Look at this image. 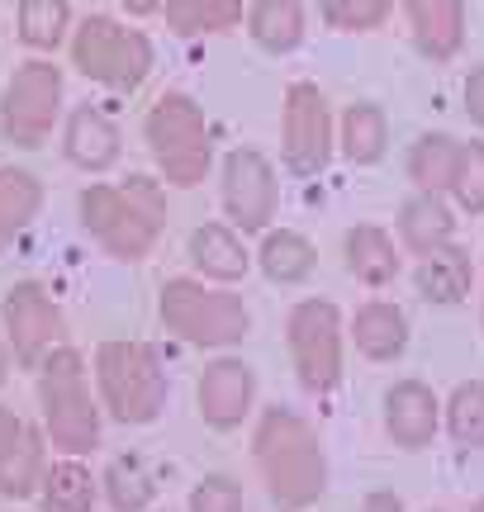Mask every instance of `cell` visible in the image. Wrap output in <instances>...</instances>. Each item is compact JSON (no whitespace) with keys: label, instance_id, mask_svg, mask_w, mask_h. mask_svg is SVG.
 Masks as SVG:
<instances>
[{"label":"cell","instance_id":"cell-15","mask_svg":"<svg viewBox=\"0 0 484 512\" xmlns=\"http://www.w3.org/2000/svg\"><path fill=\"white\" fill-rule=\"evenodd\" d=\"M62 157L86 176H105L124 157V133L100 105H76L62 124Z\"/></svg>","mask_w":484,"mask_h":512},{"label":"cell","instance_id":"cell-5","mask_svg":"<svg viewBox=\"0 0 484 512\" xmlns=\"http://www.w3.org/2000/svg\"><path fill=\"white\" fill-rule=\"evenodd\" d=\"M157 318L181 347L195 351H233L252 332V309L242 304V294L195 280V275H176L162 285Z\"/></svg>","mask_w":484,"mask_h":512},{"label":"cell","instance_id":"cell-23","mask_svg":"<svg viewBox=\"0 0 484 512\" xmlns=\"http://www.w3.org/2000/svg\"><path fill=\"white\" fill-rule=\"evenodd\" d=\"M252 261L261 266V275L280 285V290H295V285H309L318 271V247L295 228H266L257 242Z\"/></svg>","mask_w":484,"mask_h":512},{"label":"cell","instance_id":"cell-31","mask_svg":"<svg viewBox=\"0 0 484 512\" xmlns=\"http://www.w3.org/2000/svg\"><path fill=\"white\" fill-rule=\"evenodd\" d=\"M72 5L67 0H19V43L34 53H57L72 38Z\"/></svg>","mask_w":484,"mask_h":512},{"label":"cell","instance_id":"cell-32","mask_svg":"<svg viewBox=\"0 0 484 512\" xmlns=\"http://www.w3.org/2000/svg\"><path fill=\"white\" fill-rule=\"evenodd\" d=\"M442 432L456 451H484V380H466L442 403Z\"/></svg>","mask_w":484,"mask_h":512},{"label":"cell","instance_id":"cell-30","mask_svg":"<svg viewBox=\"0 0 484 512\" xmlns=\"http://www.w3.org/2000/svg\"><path fill=\"white\" fill-rule=\"evenodd\" d=\"M100 494H105L110 512H148L152 498H157V479L138 456H119L105 465Z\"/></svg>","mask_w":484,"mask_h":512},{"label":"cell","instance_id":"cell-18","mask_svg":"<svg viewBox=\"0 0 484 512\" xmlns=\"http://www.w3.org/2000/svg\"><path fill=\"white\" fill-rule=\"evenodd\" d=\"M186 256L195 280L224 285V290H233L252 271V252H247V242H242V233L233 223H200L186 242Z\"/></svg>","mask_w":484,"mask_h":512},{"label":"cell","instance_id":"cell-37","mask_svg":"<svg viewBox=\"0 0 484 512\" xmlns=\"http://www.w3.org/2000/svg\"><path fill=\"white\" fill-rule=\"evenodd\" d=\"M356 512H404V498L390 494V489H375V494L361 498V508Z\"/></svg>","mask_w":484,"mask_h":512},{"label":"cell","instance_id":"cell-38","mask_svg":"<svg viewBox=\"0 0 484 512\" xmlns=\"http://www.w3.org/2000/svg\"><path fill=\"white\" fill-rule=\"evenodd\" d=\"M133 19H148V15H162V0H119Z\"/></svg>","mask_w":484,"mask_h":512},{"label":"cell","instance_id":"cell-16","mask_svg":"<svg viewBox=\"0 0 484 512\" xmlns=\"http://www.w3.org/2000/svg\"><path fill=\"white\" fill-rule=\"evenodd\" d=\"M409 19L413 48L432 67H447L466 48V0H399Z\"/></svg>","mask_w":484,"mask_h":512},{"label":"cell","instance_id":"cell-24","mask_svg":"<svg viewBox=\"0 0 484 512\" xmlns=\"http://www.w3.org/2000/svg\"><path fill=\"white\" fill-rule=\"evenodd\" d=\"M337 152L347 166H380L390 157V114L375 100H356L337 119Z\"/></svg>","mask_w":484,"mask_h":512},{"label":"cell","instance_id":"cell-14","mask_svg":"<svg viewBox=\"0 0 484 512\" xmlns=\"http://www.w3.org/2000/svg\"><path fill=\"white\" fill-rule=\"evenodd\" d=\"M380 427H385L394 451L418 456L442 432V399L423 380H394L385 389V399H380Z\"/></svg>","mask_w":484,"mask_h":512},{"label":"cell","instance_id":"cell-8","mask_svg":"<svg viewBox=\"0 0 484 512\" xmlns=\"http://www.w3.org/2000/svg\"><path fill=\"white\" fill-rule=\"evenodd\" d=\"M285 356L309 399H333L347 380V323L333 299H299L285 318Z\"/></svg>","mask_w":484,"mask_h":512},{"label":"cell","instance_id":"cell-34","mask_svg":"<svg viewBox=\"0 0 484 512\" xmlns=\"http://www.w3.org/2000/svg\"><path fill=\"white\" fill-rule=\"evenodd\" d=\"M451 204L466 219H484V143L461 147V166H456V185H451Z\"/></svg>","mask_w":484,"mask_h":512},{"label":"cell","instance_id":"cell-7","mask_svg":"<svg viewBox=\"0 0 484 512\" xmlns=\"http://www.w3.org/2000/svg\"><path fill=\"white\" fill-rule=\"evenodd\" d=\"M72 67L86 81L105 86L114 95H133L143 91V81L157 67V48L143 29H133L114 15H86L72 29Z\"/></svg>","mask_w":484,"mask_h":512},{"label":"cell","instance_id":"cell-36","mask_svg":"<svg viewBox=\"0 0 484 512\" xmlns=\"http://www.w3.org/2000/svg\"><path fill=\"white\" fill-rule=\"evenodd\" d=\"M466 119L484 133V67H475L466 76Z\"/></svg>","mask_w":484,"mask_h":512},{"label":"cell","instance_id":"cell-27","mask_svg":"<svg viewBox=\"0 0 484 512\" xmlns=\"http://www.w3.org/2000/svg\"><path fill=\"white\" fill-rule=\"evenodd\" d=\"M461 147L451 133H423L418 143L409 147L404 157V171H409V185L418 195H451L456 185V166H461Z\"/></svg>","mask_w":484,"mask_h":512},{"label":"cell","instance_id":"cell-39","mask_svg":"<svg viewBox=\"0 0 484 512\" xmlns=\"http://www.w3.org/2000/svg\"><path fill=\"white\" fill-rule=\"evenodd\" d=\"M10 370H15V351H10L5 332H0V394H5V384H10Z\"/></svg>","mask_w":484,"mask_h":512},{"label":"cell","instance_id":"cell-29","mask_svg":"<svg viewBox=\"0 0 484 512\" xmlns=\"http://www.w3.org/2000/svg\"><path fill=\"white\" fill-rule=\"evenodd\" d=\"M162 15L176 38H214L238 29L247 0H162Z\"/></svg>","mask_w":484,"mask_h":512},{"label":"cell","instance_id":"cell-2","mask_svg":"<svg viewBox=\"0 0 484 512\" xmlns=\"http://www.w3.org/2000/svg\"><path fill=\"white\" fill-rule=\"evenodd\" d=\"M76 219H81V233L110 261L138 266L167 233V185L152 176H129L119 185L91 181L76 195Z\"/></svg>","mask_w":484,"mask_h":512},{"label":"cell","instance_id":"cell-22","mask_svg":"<svg viewBox=\"0 0 484 512\" xmlns=\"http://www.w3.org/2000/svg\"><path fill=\"white\" fill-rule=\"evenodd\" d=\"M475 256H470V247H461V242H451V247H442V252H432L418 261V271H413V290H418V299L423 304H432V309H456V304H466L470 290H475Z\"/></svg>","mask_w":484,"mask_h":512},{"label":"cell","instance_id":"cell-21","mask_svg":"<svg viewBox=\"0 0 484 512\" xmlns=\"http://www.w3.org/2000/svg\"><path fill=\"white\" fill-rule=\"evenodd\" d=\"M48 437H43V427H34V422H24L15 437L0 446V498L5 503H29V498H38V489H43V475H48Z\"/></svg>","mask_w":484,"mask_h":512},{"label":"cell","instance_id":"cell-17","mask_svg":"<svg viewBox=\"0 0 484 512\" xmlns=\"http://www.w3.org/2000/svg\"><path fill=\"white\" fill-rule=\"evenodd\" d=\"M342 266L352 275L356 285H366V290H390L399 271H404V247L394 238L390 228H380V223H356L342 233Z\"/></svg>","mask_w":484,"mask_h":512},{"label":"cell","instance_id":"cell-9","mask_svg":"<svg viewBox=\"0 0 484 512\" xmlns=\"http://www.w3.org/2000/svg\"><path fill=\"white\" fill-rule=\"evenodd\" d=\"M62 95H67V81H62V67L53 57L19 62L15 76L5 81V95H0V138L19 152L48 147L53 128L62 124Z\"/></svg>","mask_w":484,"mask_h":512},{"label":"cell","instance_id":"cell-35","mask_svg":"<svg viewBox=\"0 0 484 512\" xmlns=\"http://www.w3.org/2000/svg\"><path fill=\"white\" fill-rule=\"evenodd\" d=\"M186 512H247V498H242V484L228 475H205L195 489H190Z\"/></svg>","mask_w":484,"mask_h":512},{"label":"cell","instance_id":"cell-20","mask_svg":"<svg viewBox=\"0 0 484 512\" xmlns=\"http://www.w3.org/2000/svg\"><path fill=\"white\" fill-rule=\"evenodd\" d=\"M456 228H461V214L447 195H418L413 190L409 200L399 204V219H394V238L409 256H432L456 242Z\"/></svg>","mask_w":484,"mask_h":512},{"label":"cell","instance_id":"cell-41","mask_svg":"<svg viewBox=\"0 0 484 512\" xmlns=\"http://www.w3.org/2000/svg\"><path fill=\"white\" fill-rule=\"evenodd\" d=\"M470 512H484V498H475V503H470Z\"/></svg>","mask_w":484,"mask_h":512},{"label":"cell","instance_id":"cell-33","mask_svg":"<svg viewBox=\"0 0 484 512\" xmlns=\"http://www.w3.org/2000/svg\"><path fill=\"white\" fill-rule=\"evenodd\" d=\"M394 15V0H318V19L333 34H375Z\"/></svg>","mask_w":484,"mask_h":512},{"label":"cell","instance_id":"cell-13","mask_svg":"<svg viewBox=\"0 0 484 512\" xmlns=\"http://www.w3.org/2000/svg\"><path fill=\"white\" fill-rule=\"evenodd\" d=\"M195 413L209 432H238L257 413V370L238 356H219L195 380Z\"/></svg>","mask_w":484,"mask_h":512},{"label":"cell","instance_id":"cell-28","mask_svg":"<svg viewBox=\"0 0 484 512\" xmlns=\"http://www.w3.org/2000/svg\"><path fill=\"white\" fill-rule=\"evenodd\" d=\"M95 498H100V479L91 475V465L62 456L57 465H48V475H43L38 512H95Z\"/></svg>","mask_w":484,"mask_h":512},{"label":"cell","instance_id":"cell-42","mask_svg":"<svg viewBox=\"0 0 484 512\" xmlns=\"http://www.w3.org/2000/svg\"><path fill=\"white\" fill-rule=\"evenodd\" d=\"M428 512H447V508H428Z\"/></svg>","mask_w":484,"mask_h":512},{"label":"cell","instance_id":"cell-25","mask_svg":"<svg viewBox=\"0 0 484 512\" xmlns=\"http://www.w3.org/2000/svg\"><path fill=\"white\" fill-rule=\"evenodd\" d=\"M242 24H247V38L271 57H290L309 34V15L299 0H252Z\"/></svg>","mask_w":484,"mask_h":512},{"label":"cell","instance_id":"cell-10","mask_svg":"<svg viewBox=\"0 0 484 512\" xmlns=\"http://www.w3.org/2000/svg\"><path fill=\"white\" fill-rule=\"evenodd\" d=\"M337 157V119L314 81H295L280 100V166L295 181H318Z\"/></svg>","mask_w":484,"mask_h":512},{"label":"cell","instance_id":"cell-3","mask_svg":"<svg viewBox=\"0 0 484 512\" xmlns=\"http://www.w3.org/2000/svg\"><path fill=\"white\" fill-rule=\"evenodd\" d=\"M38 375V418H43V437L57 456L86 460L100 446V399L91 394V370H86V356L76 347H57Z\"/></svg>","mask_w":484,"mask_h":512},{"label":"cell","instance_id":"cell-40","mask_svg":"<svg viewBox=\"0 0 484 512\" xmlns=\"http://www.w3.org/2000/svg\"><path fill=\"white\" fill-rule=\"evenodd\" d=\"M480 285H484V266H480ZM480 328H484V294H480Z\"/></svg>","mask_w":484,"mask_h":512},{"label":"cell","instance_id":"cell-11","mask_svg":"<svg viewBox=\"0 0 484 512\" xmlns=\"http://www.w3.org/2000/svg\"><path fill=\"white\" fill-rule=\"evenodd\" d=\"M0 332L15 351V366L38 370L57 347H67V313H62L48 285L19 280L0 299Z\"/></svg>","mask_w":484,"mask_h":512},{"label":"cell","instance_id":"cell-6","mask_svg":"<svg viewBox=\"0 0 484 512\" xmlns=\"http://www.w3.org/2000/svg\"><path fill=\"white\" fill-rule=\"evenodd\" d=\"M143 143H148V157L162 185L171 190H195L214 171V128H209L200 100L186 91L157 95V105L143 119Z\"/></svg>","mask_w":484,"mask_h":512},{"label":"cell","instance_id":"cell-19","mask_svg":"<svg viewBox=\"0 0 484 512\" xmlns=\"http://www.w3.org/2000/svg\"><path fill=\"white\" fill-rule=\"evenodd\" d=\"M347 337L356 342V351L371 361V366H394L409 356V342H413V323L409 313L390 304V299H366L356 318L347 323Z\"/></svg>","mask_w":484,"mask_h":512},{"label":"cell","instance_id":"cell-12","mask_svg":"<svg viewBox=\"0 0 484 512\" xmlns=\"http://www.w3.org/2000/svg\"><path fill=\"white\" fill-rule=\"evenodd\" d=\"M219 204L242 238H261L280 214V171L257 147H233L219 166Z\"/></svg>","mask_w":484,"mask_h":512},{"label":"cell","instance_id":"cell-4","mask_svg":"<svg viewBox=\"0 0 484 512\" xmlns=\"http://www.w3.org/2000/svg\"><path fill=\"white\" fill-rule=\"evenodd\" d=\"M100 413L119 427H152L162 422L171 399V380L162 356L148 342H100L91 361Z\"/></svg>","mask_w":484,"mask_h":512},{"label":"cell","instance_id":"cell-1","mask_svg":"<svg viewBox=\"0 0 484 512\" xmlns=\"http://www.w3.org/2000/svg\"><path fill=\"white\" fill-rule=\"evenodd\" d=\"M252 465L276 512H309L328 494V456L318 427L295 408H261L252 427Z\"/></svg>","mask_w":484,"mask_h":512},{"label":"cell","instance_id":"cell-26","mask_svg":"<svg viewBox=\"0 0 484 512\" xmlns=\"http://www.w3.org/2000/svg\"><path fill=\"white\" fill-rule=\"evenodd\" d=\"M43 200H48V190H43V181H38L34 171H24V166H0V256L10 252V247L38 223Z\"/></svg>","mask_w":484,"mask_h":512}]
</instances>
